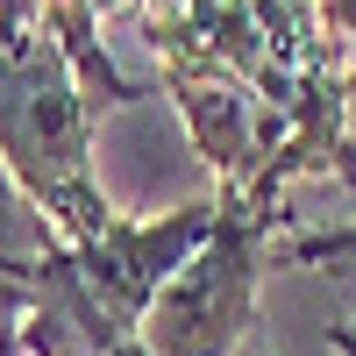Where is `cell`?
Here are the masks:
<instances>
[{"mask_svg":"<svg viewBox=\"0 0 356 356\" xmlns=\"http://www.w3.org/2000/svg\"><path fill=\"white\" fill-rule=\"evenodd\" d=\"M278 221L285 214L221 200L214 235H207L186 257V271L157 292L150 321H143V342L157 356H243L250 328H257V285H264L271 250H278Z\"/></svg>","mask_w":356,"mask_h":356,"instance_id":"cell-3","label":"cell"},{"mask_svg":"<svg viewBox=\"0 0 356 356\" xmlns=\"http://www.w3.org/2000/svg\"><path fill=\"white\" fill-rule=\"evenodd\" d=\"M342 122H349V143H356V65L342 72Z\"/></svg>","mask_w":356,"mask_h":356,"instance_id":"cell-7","label":"cell"},{"mask_svg":"<svg viewBox=\"0 0 356 356\" xmlns=\"http://www.w3.org/2000/svg\"><path fill=\"white\" fill-rule=\"evenodd\" d=\"M321 22L335 29V43H356V0H314Z\"/></svg>","mask_w":356,"mask_h":356,"instance_id":"cell-6","label":"cell"},{"mask_svg":"<svg viewBox=\"0 0 356 356\" xmlns=\"http://www.w3.org/2000/svg\"><path fill=\"white\" fill-rule=\"evenodd\" d=\"M93 122L100 107L65 43L36 22L29 0H0V164L65 243H100L122 221L93 178Z\"/></svg>","mask_w":356,"mask_h":356,"instance_id":"cell-1","label":"cell"},{"mask_svg":"<svg viewBox=\"0 0 356 356\" xmlns=\"http://www.w3.org/2000/svg\"><path fill=\"white\" fill-rule=\"evenodd\" d=\"M107 356H157V349H150V342L136 335V342H122V349H107Z\"/></svg>","mask_w":356,"mask_h":356,"instance_id":"cell-8","label":"cell"},{"mask_svg":"<svg viewBox=\"0 0 356 356\" xmlns=\"http://www.w3.org/2000/svg\"><path fill=\"white\" fill-rule=\"evenodd\" d=\"M243 356H264V349H243Z\"/></svg>","mask_w":356,"mask_h":356,"instance_id":"cell-12","label":"cell"},{"mask_svg":"<svg viewBox=\"0 0 356 356\" xmlns=\"http://www.w3.org/2000/svg\"><path fill=\"white\" fill-rule=\"evenodd\" d=\"M335 349H342V356H356V328H335Z\"/></svg>","mask_w":356,"mask_h":356,"instance_id":"cell-9","label":"cell"},{"mask_svg":"<svg viewBox=\"0 0 356 356\" xmlns=\"http://www.w3.org/2000/svg\"><path fill=\"white\" fill-rule=\"evenodd\" d=\"M57 250H65V235L22 193V178L0 164V335H22V321L36 307L43 271L57 264Z\"/></svg>","mask_w":356,"mask_h":356,"instance_id":"cell-4","label":"cell"},{"mask_svg":"<svg viewBox=\"0 0 356 356\" xmlns=\"http://www.w3.org/2000/svg\"><path fill=\"white\" fill-rule=\"evenodd\" d=\"M221 200H186L171 214L114 221L100 243H65L43 271V292L22 321V342L57 356H107L143 335L157 292L186 271V257L214 235Z\"/></svg>","mask_w":356,"mask_h":356,"instance_id":"cell-2","label":"cell"},{"mask_svg":"<svg viewBox=\"0 0 356 356\" xmlns=\"http://www.w3.org/2000/svg\"><path fill=\"white\" fill-rule=\"evenodd\" d=\"M22 356H57V349H36V342H22Z\"/></svg>","mask_w":356,"mask_h":356,"instance_id":"cell-11","label":"cell"},{"mask_svg":"<svg viewBox=\"0 0 356 356\" xmlns=\"http://www.w3.org/2000/svg\"><path fill=\"white\" fill-rule=\"evenodd\" d=\"M0 356H22V335H0Z\"/></svg>","mask_w":356,"mask_h":356,"instance_id":"cell-10","label":"cell"},{"mask_svg":"<svg viewBox=\"0 0 356 356\" xmlns=\"http://www.w3.org/2000/svg\"><path fill=\"white\" fill-rule=\"evenodd\" d=\"M36 8V22L50 29L57 43H65V57L79 65V79H86V93H93V107L107 114V107H129V100H143V79H129L122 65H114V50H107V36H100V0H29Z\"/></svg>","mask_w":356,"mask_h":356,"instance_id":"cell-5","label":"cell"}]
</instances>
